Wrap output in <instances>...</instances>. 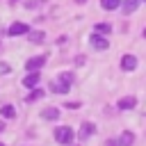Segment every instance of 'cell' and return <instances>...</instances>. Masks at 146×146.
Returning <instances> with one entry per match:
<instances>
[{
    "label": "cell",
    "instance_id": "cell-11",
    "mask_svg": "<svg viewBox=\"0 0 146 146\" xmlns=\"http://www.w3.org/2000/svg\"><path fill=\"white\" fill-rule=\"evenodd\" d=\"M94 32L105 36V34H110V32H112V25H110V23H96V25H94Z\"/></svg>",
    "mask_w": 146,
    "mask_h": 146
},
{
    "label": "cell",
    "instance_id": "cell-18",
    "mask_svg": "<svg viewBox=\"0 0 146 146\" xmlns=\"http://www.w3.org/2000/svg\"><path fill=\"white\" fill-rule=\"evenodd\" d=\"M59 80L66 82V84H73V73H71V71H62V73H59Z\"/></svg>",
    "mask_w": 146,
    "mask_h": 146
},
{
    "label": "cell",
    "instance_id": "cell-22",
    "mask_svg": "<svg viewBox=\"0 0 146 146\" xmlns=\"http://www.w3.org/2000/svg\"><path fill=\"white\" fill-rule=\"evenodd\" d=\"M9 2H11V5H14V2H18V0H9Z\"/></svg>",
    "mask_w": 146,
    "mask_h": 146
},
{
    "label": "cell",
    "instance_id": "cell-1",
    "mask_svg": "<svg viewBox=\"0 0 146 146\" xmlns=\"http://www.w3.org/2000/svg\"><path fill=\"white\" fill-rule=\"evenodd\" d=\"M55 141H59V144H71L73 141V128H68V125H59V128H55Z\"/></svg>",
    "mask_w": 146,
    "mask_h": 146
},
{
    "label": "cell",
    "instance_id": "cell-9",
    "mask_svg": "<svg viewBox=\"0 0 146 146\" xmlns=\"http://www.w3.org/2000/svg\"><path fill=\"white\" fill-rule=\"evenodd\" d=\"M94 132H96V125L89 123V121H84L82 128H80V132H78V137H80V139H87V137H91Z\"/></svg>",
    "mask_w": 146,
    "mask_h": 146
},
{
    "label": "cell",
    "instance_id": "cell-21",
    "mask_svg": "<svg viewBox=\"0 0 146 146\" xmlns=\"http://www.w3.org/2000/svg\"><path fill=\"white\" fill-rule=\"evenodd\" d=\"M75 2H80V5H82V2H87V0H75Z\"/></svg>",
    "mask_w": 146,
    "mask_h": 146
},
{
    "label": "cell",
    "instance_id": "cell-3",
    "mask_svg": "<svg viewBox=\"0 0 146 146\" xmlns=\"http://www.w3.org/2000/svg\"><path fill=\"white\" fill-rule=\"evenodd\" d=\"M89 43H91V46H94L96 50H105V48L110 46V41H107V39L103 36V34H96V32H94V34L89 36Z\"/></svg>",
    "mask_w": 146,
    "mask_h": 146
},
{
    "label": "cell",
    "instance_id": "cell-4",
    "mask_svg": "<svg viewBox=\"0 0 146 146\" xmlns=\"http://www.w3.org/2000/svg\"><path fill=\"white\" fill-rule=\"evenodd\" d=\"M43 64H46V55H36V57H30L25 62V68L27 71H39Z\"/></svg>",
    "mask_w": 146,
    "mask_h": 146
},
{
    "label": "cell",
    "instance_id": "cell-20",
    "mask_svg": "<svg viewBox=\"0 0 146 146\" xmlns=\"http://www.w3.org/2000/svg\"><path fill=\"white\" fill-rule=\"evenodd\" d=\"M2 130H5V123H2V121H0V132H2Z\"/></svg>",
    "mask_w": 146,
    "mask_h": 146
},
{
    "label": "cell",
    "instance_id": "cell-13",
    "mask_svg": "<svg viewBox=\"0 0 146 146\" xmlns=\"http://www.w3.org/2000/svg\"><path fill=\"white\" fill-rule=\"evenodd\" d=\"M119 5H121V0H100V7L105 11H114V9H119Z\"/></svg>",
    "mask_w": 146,
    "mask_h": 146
},
{
    "label": "cell",
    "instance_id": "cell-7",
    "mask_svg": "<svg viewBox=\"0 0 146 146\" xmlns=\"http://www.w3.org/2000/svg\"><path fill=\"white\" fill-rule=\"evenodd\" d=\"M135 105H137V98H135V96H123V98H119V103H116L119 110H132Z\"/></svg>",
    "mask_w": 146,
    "mask_h": 146
},
{
    "label": "cell",
    "instance_id": "cell-17",
    "mask_svg": "<svg viewBox=\"0 0 146 146\" xmlns=\"http://www.w3.org/2000/svg\"><path fill=\"white\" fill-rule=\"evenodd\" d=\"M39 98H43V89H39V87H34V91L27 96V103H34V100H39Z\"/></svg>",
    "mask_w": 146,
    "mask_h": 146
},
{
    "label": "cell",
    "instance_id": "cell-24",
    "mask_svg": "<svg viewBox=\"0 0 146 146\" xmlns=\"http://www.w3.org/2000/svg\"><path fill=\"white\" fill-rule=\"evenodd\" d=\"M0 146H5V144H0Z\"/></svg>",
    "mask_w": 146,
    "mask_h": 146
},
{
    "label": "cell",
    "instance_id": "cell-23",
    "mask_svg": "<svg viewBox=\"0 0 146 146\" xmlns=\"http://www.w3.org/2000/svg\"><path fill=\"white\" fill-rule=\"evenodd\" d=\"M141 2H146V0H141Z\"/></svg>",
    "mask_w": 146,
    "mask_h": 146
},
{
    "label": "cell",
    "instance_id": "cell-6",
    "mask_svg": "<svg viewBox=\"0 0 146 146\" xmlns=\"http://www.w3.org/2000/svg\"><path fill=\"white\" fill-rule=\"evenodd\" d=\"M121 68L123 71H135L137 68V57L135 55H123L121 57Z\"/></svg>",
    "mask_w": 146,
    "mask_h": 146
},
{
    "label": "cell",
    "instance_id": "cell-16",
    "mask_svg": "<svg viewBox=\"0 0 146 146\" xmlns=\"http://www.w3.org/2000/svg\"><path fill=\"white\" fill-rule=\"evenodd\" d=\"M27 36H30V41H34V43H36V41H43V36H46V34H43L41 30H30V32H27Z\"/></svg>",
    "mask_w": 146,
    "mask_h": 146
},
{
    "label": "cell",
    "instance_id": "cell-14",
    "mask_svg": "<svg viewBox=\"0 0 146 146\" xmlns=\"http://www.w3.org/2000/svg\"><path fill=\"white\" fill-rule=\"evenodd\" d=\"M132 141H135V135H132V132H128V130L119 137V144H121V146H132Z\"/></svg>",
    "mask_w": 146,
    "mask_h": 146
},
{
    "label": "cell",
    "instance_id": "cell-19",
    "mask_svg": "<svg viewBox=\"0 0 146 146\" xmlns=\"http://www.w3.org/2000/svg\"><path fill=\"white\" fill-rule=\"evenodd\" d=\"M105 146H121V144H119L116 139H107V141H105Z\"/></svg>",
    "mask_w": 146,
    "mask_h": 146
},
{
    "label": "cell",
    "instance_id": "cell-2",
    "mask_svg": "<svg viewBox=\"0 0 146 146\" xmlns=\"http://www.w3.org/2000/svg\"><path fill=\"white\" fill-rule=\"evenodd\" d=\"M27 32H30V25H27V23H21V21L11 23V25H9V30H7V34H9V36H21V34H27Z\"/></svg>",
    "mask_w": 146,
    "mask_h": 146
},
{
    "label": "cell",
    "instance_id": "cell-12",
    "mask_svg": "<svg viewBox=\"0 0 146 146\" xmlns=\"http://www.w3.org/2000/svg\"><path fill=\"white\" fill-rule=\"evenodd\" d=\"M141 0H123V14H132L137 7H139Z\"/></svg>",
    "mask_w": 146,
    "mask_h": 146
},
{
    "label": "cell",
    "instance_id": "cell-5",
    "mask_svg": "<svg viewBox=\"0 0 146 146\" xmlns=\"http://www.w3.org/2000/svg\"><path fill=\"white\" fill-rule=\"evenodd\" d=\"M39 80H41V75H39V71H30L25 78H23V84L27 87V89H34L36 84H39Z\"/></svg>",
    "mask_w": 146,
    "mask_h": 146
},
{
    "label": "cell",
    "instance_id": "cell-8",
    "mask_svg": "<svg viewBox=\"0 0 146 146\" xmlns=\"http://www.w3.org/2000/svg\"><path fill=\"white\" fill-rule=\"evenodd\" d=\"M68 89H71V84H66V82H62L59 78L50 82V91H55V94H66Z\"/></svg>",
    "mask_w": 146,
    "mask_h": 146
},
{
    "label": "cell",
    "instance_id": "cell-10",
    "mask_svg": "<svg viewBox=\"0 0 146 146\" xmlns=\"http://www.w3.org/2000/svg\"><path fill=\"white\" fill-rule=\"evenodd\" d=\"M41 119H46V121H57V119H59V110H57V107H46V110L41 112Z\"/></svg>",
    "mask_w": 146,
    "mask_h": 146
},
{
    "label": "cell",
    "instance_id": "cell-15",
    "mask_svg": "<svg viewBox=\"0 0 146 146\" xmlns=\"http://www.w3.org/2000/svg\"><path fill=\"white\" fill-rule=\"evenodd\" d=\"M0 114H2L5 119H14V116H16V110H14V105H2V107H0Z\"/></svg>",
    "mask_w": 146,
    "mask_h": 146
}]
</instances>
